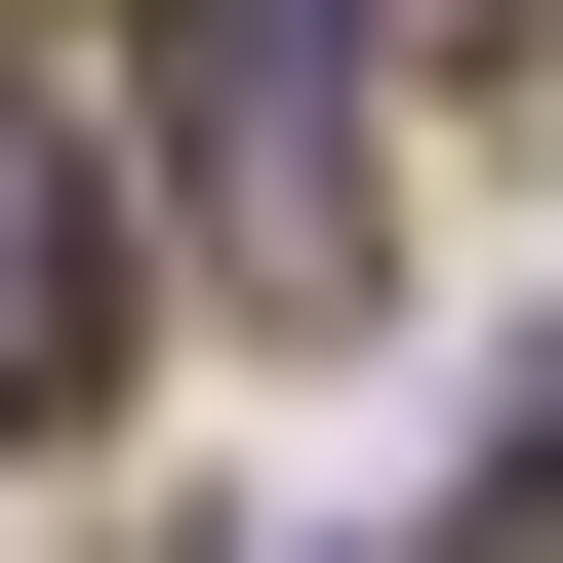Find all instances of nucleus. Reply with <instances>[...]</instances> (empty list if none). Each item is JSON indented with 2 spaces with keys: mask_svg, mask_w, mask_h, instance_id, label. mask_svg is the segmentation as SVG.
Wrapping results in <instances>:
<instances>
[{
  "mask_svg": "<svg viewBox=\"0 0 563 563\" xmlns=\"http://www.w3.org/2000/svg\"><path fill=\"white\" fill-rule=\"evenodd\" d=\"M162 121H201V242L322 322L363 282V0H162Z\"/></svg>",
  "mask_w": 563,
  "mask_h": 563,
  "instance_id": "f257e3e1",
  "label": "nucleus"
},
{
  "mask_svg": "<svg viewBox=\"0 0 563 563\" xmlns=\"http://www.w3.org/2000/svg\"><path fill=\"white\" fill-rule=\"evenodd\" d=\"M41 402H121V162H81V81H0V443Z\"/></svg>",
  "mask_w": 563,
  "mask_h": 563,
  "instance_id": "f03ea898",
  "label": "nucleus"
},
{
  "mask_svg": "<svg viewBox=\"0 0 563 563\" xmlns=\"http://www.w3.org/2000/svg\"><path fill=\"white\" fill-rule=\"evenodd\" d=\"M483 523H523V563H563V443H483Z\"/></svg>",
  "mask_w": 563,
  "mask_h": 563,
  "instance_id": "7ed1b4c3",
  "label": "nucleus"
}]
</instances>
